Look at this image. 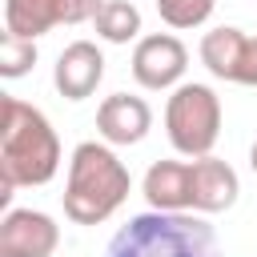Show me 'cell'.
Here are the masks:
<instances>
[{
    "label": "cell",
    "mask_w": 257,
    "mask_h": 257,
    "mask_svg": "<svg viewBox=\"0 0 257 257\" xmlns=\"http://www.w3.org/2000/svg\"><path fill=\"white\" fill-rule=\"evenodd\" d=\"M165 133L177 153L185 157H213V145L221 137V96L209 84H177L165 104Z\"/></svg>",
    "instance_id": "obj_4"
},
{
    "label": "cell",
    "mask_w": 257,
    "mask_h": 257,
    "mask_svg": "<svg viewBox=\"0 0 257 257\" xmlns=\"http://www.w3.org/2000/svg\"><path fill=\"white\" fill-rule=\"evenodd\" d=\"M32 64H36V40H24V36L4 32V36H0V76H4V80H16V76H24Z\"/></svg>",
    "instance_id": "obj_14"
},
{
    "label": "cell",
    "mask_w": 257,
    "mask_h": 257,
    "mask_svg": "<svg viewBox=\"0 0 257 257\" xmlns=\"http://www.w3.org/2000/svg\"><path fill=\"white\" fill-rule=\"evenodd\" d=\"M128 185H133V177L124 169V161L108 145L84 141L72 149V161H68L64 217L72 225H100L124 205Z\"/></svg>",
    "instance_id": "obj_2"
},
{
    "label": "cell",
    "mask_w": 257,
    "mask_h": 257,
    "mask_svg": "<svg viewBox=\"0 0 257 257\" xmlns=\"http://www.w3.org/2000/svg\"><path fill=\"white\" fill-rule=\"evenodd\" d=\"M237 193H241V181L229 161H217V157L193 161V213H225L233 209Z\"/></svg>",
    "instance_id": "obj_11"
},
{
    "label": "cell",
    "mask_w": 257,
    "mask_h": 257,
    "mask_svg": "<svg viewBox=\"0 0 257 257\" xmlns=\"http://www.w3.org/2000/svg\"><path fill=\"white\" fill-rule=\"evenodd\" d=\"M104 257H221L217 233L201 213H137L116 229Z\"/></svg>",
    "instance_id": "obj_3"
},
{
    "label": "cell",
    "mask_w": 257,
    "mask_h": 257,
    "mask_svg": "<svg viewBox=\"0 0 257 257\" xmlns=\"http://www.w3.org/2000/svg\"><path fill=\"white\" fill-rule=\"evenodd\" d=\"M104 76V56L92 40H72L60 56H56V68H52V80H56V92L64 100H84L96 92Z\"/></svg>",
    "instance_id": "obj_9"
},
{
    "label": "cell",
    "mask_w": 257,
    "mask_h": 257,
    "mask_svg": "<svg viewBox=\"0 0 257 257\" xmlns=\"http://www.w3.org/2000/svg\"><path fill=\"white\" fill-rule=\"evenodd\" d=\"M104 0H4V32L36 40L56 24L96 20Z\"/></svg>",
    "instance_id": "obj_5"
},
{
    "label": "cell",
    "mask_w": 257,
    "mask_h": 257,
    "mask_svg": "<svg viewBox=\"0 0 257 257\" xmlns=\"http://www.w3.org/2000/svg\"><path fill=\"white\" fill-rule=\"evenodd\" d=\"M189 68V48L169 36V32H153V36H141L137 48H133V76L141 88H177L181 76Z\"/></svg>",
    "instance_id": "obj_6"
},
{
    "label": "cell",
    "mask_w": 257,
    "mask_h": 257,
    "mask_svg": "<svg viewBox=\"0 0 257 257\" xmlns=\"http://www.w3.org/2000/svg\"><path fill=\"white\" fill-rule=\"evenodd\" d=\"M145 201L157 213H189L193 209V165L189 161H157V165H149Z\"/></svg>",
    "instance_id": "obj_10"
},
{
    "label": "cell",
    "mask_w": 257,
    "mask_h": 257,
    "mask_svg": "<svg viewBox=\"0 0 257 257\" xmlns=\"http://www.w3.org/2000/svg\"><path fill=\"white\" fill-rule=\"evenodd\" d=\"M60 169V141L48 116L16 96H4L0 124V205L16 185H48Z\"/></svg>",
    "instance_id": "obj_1"
},
{
    "label": "cell",
    "mask_w": 257,
    "mask_h": 257,
    "mask_svg": "<svg viewBox=\"0 0 257 257\" xmlns=\"http://www.w3.org/2000/svg\"><path fill=\"white\" fill-rule=\"evenodd\" d=\"M249 40L241 28L233 24H221L213 32L201 36V64L217 76V80H233L241 84V72H245V56H249Z\"/></svg>",
    "instance_id": "obj_12"
},
{
    "label": "cell",
    "mask_w": 257,
    "mask_h": 257,
    "mask_svg": "<svg viewBox=\"0 0 257 257\" xmlns=\"http://www.w3.org/2000/svg\"><path fill=\"white\" fill-rule=\"evenodd\" d=\"M249 169L257 173V141H253V149H249Z\"/></svg>",
    "instance_id": "obj_16"
},
{
    "label": "cell",
    "mask_w": 257,
    "mask_h": 257,
    "mask_svg": "<svg viewBox=\"0 0 257 257\" xmlns=\"http://www.w3.org/2000/svg\"><path fill=\"white\" fill-rule=\"evenodd\" d=\"M60 225L40 209H8L0 221V257H52Z\"/></svg>",
    "instance_id": "obj_7"
},
{
    "label": "cell",
    "mask_w": 257,
    "mask_h": 257,
    "mask_svg": "<svg viewBox=\"0 0 257 257\" xmlns=\"http://www.w3.org/2000/svg\"><path fill=\"white\" fill-rule=\"evenodd\" d=\"M217 0H157V12L169 28H197L213 16Z\"/></svg>",
    "instance_id": "obj_15"
},
{
    "label": "cell",
    "mask_w": 257,
    "mask_h": 257,
    "mask_svg": "<svg viewBox=\"0 0 257 257\" xmlns=\"http://www.w3.org/2000/svg\"><path fill=\"white\" fill-rule=\"evenodd\" d=\"M149 128H153V108L141 96L112 92L96 108V133L104 137V145H141Z\"/></svg>",
    "instance_id": "obj_8"
},
{
    "label": "cell",
    "mask_w": 257,
    "mask_h": 257,
    "mask_svg": "<svg viewBox=\"0 0 257 257\" xmlns=\"http://www.w3.org/2000/svg\"><path fill=\"white\" fill-rule=\"evenodd\" d=\"M96 36L108 40V44H128L137 40L141 32V12L128 4V0H104V8L96 12Z\"/></svg>",
    "instance_id": "obj_13"
}]
</instances>
